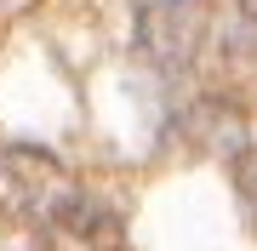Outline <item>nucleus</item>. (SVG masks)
Here are the masks:
<instances>
[{
  "mask_svg": "<svg viewBox=\"0 0 257 251\" xmlns=\"http://www.w3.org/2000/svg\"><path fill=\"white\" fill-rule=\"evenodd\" d=\"M86 205L80 183L69 177L63 160H52L46 149H0V217H12V223H35L40 234L69 223L74 211Z\"/></svg>",
  "mask_w": 257,
  "mask_h": 251,
  "instance_id": "1",
  "label": "nucleus"
},
{
  "mask_svg": "<svg viewBox=\"0 0 257 251\" xmlns=\"http://www.w3.org/2000/svg\"><path fill=\"white\" fill-rule=\"evenodd\" d=\"M206 0H155L143 6L138 18V35H143V52L155 69H177L189 63L194 46H200V29H206Z\"/></svg>",
  "mask_w": 257,
  "mask_h": 251,
  "instance_id": "2",
  "label": "nucleus"
},
{
  "mask_svg": "<svg viewBox=\"0 0 257 251\" xmlns=\"http://www.w3.org/2000/svg\"><path fill=\"white\" fill-rule=\"evenodd\" d=\"M246 200L257 205V160H251V166H246Z\"/></svg>",
  "mask_w": 257,
  "mask_h": 251,
  "instance_id": "3",
  "label": "nucleus"
}]
</instances>
